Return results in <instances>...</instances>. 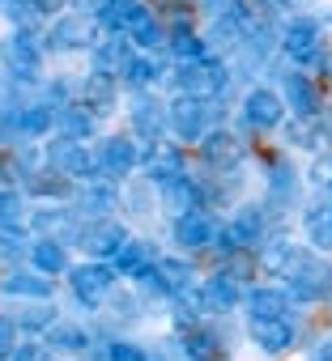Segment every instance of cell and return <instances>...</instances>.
I'll return each mask as SVG.
<instances>
[{
	"label": "cell",
	"instance_id": "13",
	"mask_svg": "<svg viewBox=\"0 0 332 361\" xmlns=\"http://www.w3.org/2000/svg\"><path fill=\"white\" fill-rule=\"evenodd\" d=\"M141 285H145V289H153V293L175 298V293H184V289H192V285H196V272H192V264H188V259H158V268H153Z\"/></svg>",
	"mask_w": 332,
	"mask_h": 361
},
{
	"label": "cell",
	"instance_id": "18",
	"mask_svg": "<svg viewBox=\"0 0 332 361\" xmlns=\"http://www.w3.org/2000/svg\"><path fill=\"white\" fill-rule=\"evenodd\" d=\"M281 98H285V106L298 115V119H311V115H319V90H315V81L307 77V73H290L285 77V85H281Z\"/></svg>",
	"mask_w": 332,
	"mask_h": 361
},
{
	"label": "cell",
	"instance_id": "21",
	"mask_svg": "<svg viewBox=\"0 0 332 361\" xmlns=\"http://www.w3.org/2000/svg\"><path fill=\"white\" fill-rule=\"evenodd\" d=\"M184 348H188L192 361H226L222 336L209 331V327H201V323H188V327H184Z\"/></svg>",
	"mask_w": 332,
	"mask_h": 361
},
{
	"label": "cell",
	"instance_id": "22",
	"mask_svg": "<svg viewBox=\"0 0 332 361\" xmlns=\"http://www.w3.org/2000/svg\"><path fill=\"white\" fill-rule=\"evenodd\" d=\"M201 298H205V310H213V314L235 310V306H239V281L226 276V272H213V276L201 285Z\"/></svg>",
	"mask_w": 332,
	"mask_h": 361
},
{
	"label": "cell",
	"instance_id": "9",
	"mask_svg": "<svg viewBox=\"0 0 332 361\" xmlns=\"http://www.w3.org/2000/svg\"><path fill=\"white\" fill-rule=\"evenodd\" d=\"M218 234H222V226L209 209H192V213L175 217V243L184 251H209V247H218Z\"/></svg>",
	"mask_w": 332,
	"mask_h": 361
},
{
	"label": "cell",
	"instance_id": "47",
	"mask_svg": "<svg viewBox=\"0 0 332 361\" xmlns=\"http://www.w3.org/2000/svg\"><path fill=\"white\" fill-rule=\"evenodd\" d=\"M149 361H162V357H149Z\"/></svg>",
	"mask_w": 332,
	"mask_h": 361
},
{
	"label": "cell",
	"instance_id": "7",
	"mask_svg": "<svg viewBox=\"0 0 332 361\" xmlns=\"http://www.w3.org/2000/svg\"><path fill=\"white\" fill-rule=\"evenodd\" d=\"M124 243H128V230H124L119 221H111V217L85 221V226L77 230V247H81L85 255H94V259H115Z\"/></svg>",
	"mask_w": 332,
	"mask_h": 361
},
{
	"label": "cell",
	"instance_id": "27",
	"mask_svg": "<svg viewBox=\"0 0 332 361\" xmlns=\"http://www.w3.org/2000/svg\"><path fill=\"white\" fill-rule=\"evenodd\" d=\"M247 306H251V314L285 319V314H290V306H294V298H290V289H268V285H260V289H251Z\"/></svg>",
	"mask_w": 332,
	"mask_h": 361
},
{
	"label": "cell",
	"instance_id": "12",
	"mask_svg": "<svg viewBox=\"0 0 332 361\" xmlns=\"http://www.w3.org/2000/svg\"><path fill=\"white\" fill-rule=\"evenodd\" d=\"M196 145H201V161H205L209 170H218V174L235 170V161L243 157V140H239L235 132H226V128H213V132H205Z\"/></svg>",
	"mask_w": 332,
	"mask_h": 361
},
{
	"label": "cell",
	"instance_id": "2",
	"mask_svg": "<svg viewBox=\"0 0 332 361\" xmlns=\"http://www.w3.org/2000/svg\"><path fill=\"white\" fill-rule=\"evenodd\" d=\"M149 145L153 140H145V136H107V140H98V149H94V174L111 178V183H115V178H128L145 161Z\"/></svg>",
	"mask_w": 332,
	"mask_h": 361
},
{
	"label": "cell",
	"instance_id": "42",
	"mask_svg": "<svg viewBox=\"0 0 332 361\" xmlns=\"http://www.w3.org/2000/svg\"><path fill=\"white\" fill-rule=\"evenodd\" d=\"M0 226H22V196L0 188Z\"/></svg>",
	"mask_w": 332,
	"mask_h": 361
},
{
	"label": "cell",
	"instance_id": "45",
	"mask_svg": "<svg viewBox=\"0 0 332 361\" xmlns=\"http://www.w3.org/2000/svg\"><path fill=\"white\" fill-rule=\"evenodd\" d=\"M311 361H332V340H324V344L315 348V357H311Z\"/></svg>",
	"mask_w": 332,
	"mask_h": 361
},
{
	"label": "cell",
	"instance_id": "14",
	"mask_svg": "<svg viewBox=\"0 0 332 361\" xmlns=\"http://www.w3.org/2000/svg\"><path fill=\"white\" fill-rule=\"evenodd\" d=\"M158 259H162V251H158L153 243L128 238V243L119 247V255H115V268H119V276H128V281H145V276L158 268Z\"/></svg>",
	"mask_w": 332,
	"mask_h": 361
},
{
	"label": "cell",
	"instance_id": "20",
	"mask_svg": "<svg viewBox=\"0 0 332 361\" xmlns=\"http://www.w3.org/2000/svg\"><path fill=\"white\" fill-rule=\"evenodd\" d=\"M0 289L13 293V298H35V302H47L52 298V276L47 272H26V268H13L5 272V281H0Z\"/></svg>",
	"mask_w": 332,
	"mask_h": 361
},
{
	"label": "cell",
	"instance_id": "11",
	"mask_svg": "<svg viewBox=\"0 0 332 361\" xmlns=\"http://www.w3.org/2000/svg\"><path fill=\"white\" fill-rule=\"evenodd\" d=\"M243 119H247L256 132H273V128H281V119H285V98H281L277 90L260 85V90L247 94V102H243Z\"/></svg>",
	"mask_w": 332,
	"mask_h": 361
},
{
	"label": "cell",
	"instance_id": "29",
	"mask_svg": "<svg viewBox=\"0 0 332 361\" xmlns=\"http://www.w3.org/2000/svg\"><path fill=\"white\" fill-rule=\"evenodd\" d=\"M115 77H107V73H90V81H85V106L94 111V115H107V111H115Z\"/></svg>",
	"mask_w": 332,
	"mask_h": 361
},
{
	"label": "cell",
	"instance_id": "33",
	"mask_svg": "<svg viewBox=\"0 0 332 361\" xmlns=\"http://www.w3.org/2000/svg\"><path fill=\"white\" fill-rule=\"evenodd\" d=\"M166 51H171L179 64H184V60H201V56H209V47H205V39H201L196 30H171V39H166Z\"/></svg>",
	"mask_w": 332,
	"mask_h": 361
},
{
	"label": "cell",
	"instance_id": "19",
	"mask_svg": "<svg viewBox=\"0 0 332 361\" xmlns=\"http://www.w3.org/2000/svg\"><path fill=\"white\" fill-rule=\"evenodd\" d=\"M132 39L128 35H107L98 47H94V73H107V77H115L119 81V73H124V64L132 60Z\"/></svg>",
	"mask_w": 332,
	"mask_h": 361
},
{
	"label": "cell",
	"instance_id": "8",
	"mask_svg": "<svg viewBox=\"0 0 332 361\" xmlns=\"http://www.w3.org/2000/svg\"><path fill=\"white\" fill-rule=\"evenodd\" d=\"M47 166L69 174V178H98L94 174V149H85L81 140H69V136L47 140Z\"/></svg>",
	"mask_w": 332,
	"mask_h": 361
},
{
	"label": "cell",
	"instance_id": "36",
	"mask_svg": "<svg viewBox=\"0 0 332 361\" xmlns=\"http://www.w3.org/2000/svg\"><path fill=\"white\" fill-rule=\"evenodd\" d=\"M285 136H290V145L319 149V140H324V128H319V119L311 115V119H298V123H290V128H285Z\"/></svg>",
	"mask_w": 332,
	"mask_h": 361
},
{
	"label": "cell",
	"instance_id": "41",
	"mask_svg": "<svg viewBox=\"0 0 332 361\" xmlns=\"http://www.w3.org/2000/svg\"><path fill=\"white\" fill-rule=\"evenodd\" d=\"M311 188H319V192H332V153H319L315 161H311Z\"/></svg>",
	"mask_w": 332,
	"mask_h": 361
},
{
	"label": "cell",
	"instance_id": "10",
	"mask_svg": "<svg viewBox=\"0 0 332 361\" xmlns=\"http://www.w3.org/2000/svg\"><path fill=\"white\" fill-rule=\"evenodd\" d=\"M69 285H73V293H77L85 306H102L107 293L115 289V272H111L102 259H94V264L73 268V272H69Z\"/></svg>",
	"mask_w": 332,
	"mask_h": 361
},
{
	"label": "cell",
	"instance_id": "5",
	"mask_svg": "<svg viewBox=\"0 0 332 361\" xmlns=\"http://www.w3.org/2000/svg\"><path fill=\"white\" fill-rule=\"evenodd\" d=\"M281 47L298 68H315L324 60V35H319V26L311 18H294L285 26V35H281Z\"/></svg>",
	"mask_w": 332,
	"mask_h": 361
},
{
	"label": "cell",
	"instance_id": "39",
	"mask_svg": "<svg viewBox=\"0 0 332 361\" xmlns=\"http://www.w3.org/2000/svg\"><path fill=\"white\" fill-rule=\"evenodd\" d=\"M13 361H60V353L47 340H22L18 353H13Z\"/></svg>",
	"mask_w": 332,
	"mask_h": 361
},
{
	"label": "cell",
	"instance_id": "23",
	"mask_svg": "<svg viewBox=\"0 0 332 361\" xmlns=\"http://www.w3.org/2000/svg\"><path fill=\"white\" fill-rule=\"evenodd\" d=\"M56 132L60 136H69V140H90L94 136V111L85 106V102H77V106H60L56 111Z\"/></svg>",
	"mask_w": 332,
	"mask_h": 361
},
{
	"label": "cell",
	"instance_id": "16",
	"mask_svg": "<svg viewBox=\"0 0 332 361\" xmlns=\"http://www.w3.org/2000/svg\"><path fill=\"white\" fill-rule=\"evenodd\" d=\"M145 174H149V183L153 188H162V183H171V178H179V174H188V166H184V157H179V149H171V145H162V140H153L149 145V153H145Z\"/></svg>",
	"mask_w": 332,
	"mask_h": 361
},
{
	"label": "cell",
	"instance_id": "40",
	"mask_svg": "<svg viewBox=\"0 0 332 361\" xmlns=\"http://www.w3.org/2000/svg\"><path fill=\"white\" fill-rule=\"evenodd\" d=\"M18 344H22V327H18V319H0V361H13Z\"/></svg>",
	"mask_w": 332,
	"mask_h": 361
},
{
	"label": "cell",
	"instance_id": "26",
	"mask_svg": "<svg viewBox=\"0 0 332 361\" xmlns=\"http://www.w3.org/2000/svg\"><path fill=\"white\" fill-rule=\"evenodd\" d=\"M30 264H35L39 272H47V276H60V272L69 268V251H64L60 238H39V243L30 247Z\"/></svg>",
	"mask_w": 332,
	"mask_h": 361
},
{
	"label": "cell",
	"instance_id": "15",
	"mask_svg": "<svg viewBox=\"0 0 332 361\" xmlns=\"http://www.w3.org/2000/svg\"><path fill=\"white\" fill-rule=\"evenodd\" d=\"M247 336H251L264 353H285V348L294 344V323H290V319L251 314V319H247Z\"/></svg>",
	"mask_w": 332,
	"mask_h": 361
},
{
	"label": "cell",
	"instance_id": "30",
	"mask_svg": "<svg viewBox=\"0 0 332 361\" xmlns=\"http://www.w3.org/2000/svg\"><path fill=\"white\" fill-rule=\"evenodd\" d=\"M302 230H307V238H311L319 251H332V200H328V204H315V209H307V217H302Z\"/></svg>",
	"mask_w": 332,
	"mask_h": 361
},
{
	"label": "cell",
	"instance_id": "25",
	"mask_svg": "<svg viewBox=\"0 0 332 361\" xmlns=\"http://www.w3.org/2000/svg\"><path fill=\"white\" fill-rule=\"evenodd\" d=\"M13 123H18V132L22 136H30V140H39V136H47V132H56V106H22L18 115H13Z\"/></svg>",
	"mask_w": 332,
	"mask_h": 361
},
{
	"label": "cell",
	"instance_id": "28",
	"mask_svg": "<svg viewBox=\"0 0 332 361\" xmlns=\"http://www.w3.org/2000/svg\"><path fill=\"white\" fill-rule=\"evenodd\" d=\"M119 81H124L128 90H149V85L158 81V60H153L149 51H132V60L124 64Z\"/></svg>",
	"mask_w": 332,
	"mask_h": 361
},
{
	"label": "cell",
	"instance_id": "31",
	"mask_svg": "<svg viewBox=\"0 0 332 361\" xmlns=\"http://www.w3.org/2000/svg\"><path fill=\"white\" fill-rule=\"evenodd\" d=\"M26 188H30V196H52V200H64L69 196V174H60V170H30L26 174Z\"/></svg>",
	"mask_w": 332,
	"mask_h": 361
},
{
	"label": "cell",
	"instance_id": "24",
	"mask_svg": "<svg viewBox=\"0 0 332 361\" xmlns=\"http://www.w3.org/2000/svg\"><path fill=\"white\" fill-rule=\"evenodd\" d=\"M77 204H81L85 213H94V217H107V213L119 204V192H115L111 178H102V183H98V178H85V188L77 192Z\"/></svg>",
	"mask_w": 332,
	"mask_h": 361
},
{
	"label": "cell",
	"instance_id": "37",
	"mask_svg": "<svg viewBox=\"0 0 332 361\" xmlns=\"http://www.w3.org/2000/svg\"><path fill=\"white\" fill-rule=\"evenodd\" d=\"M290 251H294V243H285V238H264V243H260V264H264L268 272H281L285 259H290Z\"/></svg>",
	"mask_w": 332,
	"mask_h": 361
},
{
	"label": "cell",
	"instance_id": "38",
	"mask_svg": "<svg viewBox=\"0 0 332 361\" xmlns=\"http://www.w3.org/2000/svg\"><path fill=\"white\" fill-rule=\"evenodd\" d=\"M56 323V310L47 306V302H35V306H26L22 314H18V327H30V331H43V327H52Z\"/></svg>",
	"mask_w": 332,
	"mask_h": 361
},
{
	"label": "cell",
	"instance_id": "44",
	"mask_svg": "<svg viewBox=\"0 0 332 361\" xmlns=\"http://www.w3.org/2000/svg\"><path fill=\"white\" fill-rule=\"evenodd\" d=\"M115 5H119V0H81V9H85V13H94L98 22H102V18H107Z\"/></svg>",
	"mask_w": 332,
	"mask_h": 361
},
{
	"label": "cell",
	"instance_id": "35",
	"mask_svg": "<svg viewBox=\"0 0 332 361\" xmlns=\"http://www.w3.org/2000/svg\"><path fill=\"white\" fill-rule=\"evenodd\" d=\"M0 5H5V13L26 30V26H35L43 13H52V5H47V0H0Z\"/></svg>",
	"mask_w": 332,
	"mask_h": 361
},
{
	"label": "cell",
	"instance_id": "6",
	"mask_svg": "<svg viewBox=\"0 0 332 361\" xmlns=\"http://www.w3.org/2000/svg\"><path fill=\"white\" fill-rule=\"evenodd\" d=\"M52 47H60V51H73V47H98L102 43V22L94 18V13H64L56 26H52Z\"/></svg>",
	"mask_w": 332,
	"mask_h": 361
},
{
	"label": "cell",
	"instance_id": "32",
	"mask_svg": "<svg viewBox=\"0 0 332 361\" xmlns=\"http://www.w3.org/2000/svg\"><path fill=\"white\" fill-rule=\"evenodd\" d=\"M47 344H52L56 353H69V357H73V353H85L90 336H85L77 323H60V319H56V323L47 327Z\"/></svg>",
	"mask_w": 332,
	"mask_h": 361
},
{
	"label": "cell",
	"instance_id": "17",
	"mask_svg": "<svg viewBox=\"0 0 332 361\" xmlns=\"http://www.w3.org/2000/svg\"><path fill=\"white\" fill-rule=\"evenodd\" d=\"M5 64L18 77H35L43 68V51H39V43H35L30 30H18L13 39H5Z\"/></svg>",
	"mask_w": 332,
	"mask_h": 361
},
{
	"label": "cell",
	"instance_id": "34",
	"mask_svg": "<svg viewBox=\"0 0 332 361\" xmlns=\"http://www.w3.org/2000/svg\"><path fill=\"white\" fill-rule=\"evenodd\" d=\"M128 39H132V47H136V51H166V39H171V30H166L158 18H149V22H145V26H136Z\"/></svg>",
	"mask_w": 332,
	"mask_h": 361
},
{
	"label": "cell",
	"instance_id": "43",
	"mask_svg": "<svg viewBox=\"0 0 332 361\" xmlns=\"http://www.w3.org/2000/svg\"><path fill=\"white\" fill-rule=\"evenodd\" d=\"M107 361H149V353L141 344H132V340H115L111 353H107Z\"/></svg>",
	"mask_w": 332,
	"mask_h": 361
},
{
	"label": "cell",
	"instance_id": "3",
	"mask_svg": "<svg viewBox=\"0 0 332 361\" xmlns=\"http://www.w3.org/2000/svg\"><path fill=\"white\" fill-rule=\"evenodd\" d=\"M213 119H218V106L213 98H192V94H179L175 102H166V123L179 140H201L205 132H213Z\"/></svg>",
	"mask_w": 332,
	"mask_h": 361
},
{
	"label": "cell",
	"instance_id": "1",
	"mask_svg": "<svg viewBox=\"0 0 332 361\" xmlns=\"http://www.w3.org/2000/svg\"><path fill=\"white\" fill-rule=\"evenodd\" d=\"M277 276H285V289L294 302H319L332 293V264L319 259L315 251H302V247L290 251V259Z\"/></svg>",
	"mask_w": 332,
	"mask_h": 361
},
{
	"label": "cell",
	"instance_id": "4",
	"mask_svg": "<svg viewBox=\"0 0 332 361\" xmlns=\"http://www.w3.org/2000/svg\"><path fill=\"white\" fill-rule=\"evenodd\" d=\"M226 81H230V73H226V64L213 60V56H201V60H184V64H175V85H179V94H192V98H218V94L226 90Z\"/></svg>",
	"mask_w": 332,
	"mask_h": 361
},
{
	"label": "cell",
	"instance_id": "46",
	"mask_svg": "<svg viewBox=\"0 0 332 361\" xmlns=\"http://www.w3.org/2000/svg\"><path fill=\"white\" fill-rule=\"evenodd\" d=\"M47 5H52V9H56V0H47Z\"/></svg>",
	"mask_w": 332,
	"mask_h": 361
}]
</instances>
